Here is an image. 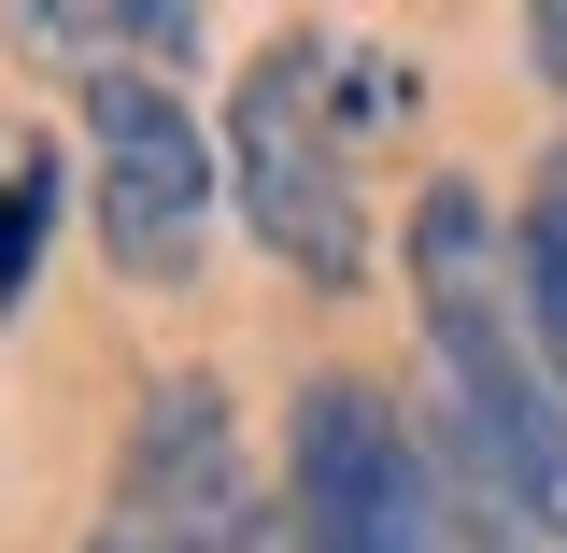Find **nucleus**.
<instances>
[{"instance_id":"nucleus-2","label":"nucleus","mask_w":567,"mask_h":553,"mask_svg":"<svg viewBox=\"0 0 567 553\" xmlns=\"http://www.w3.org/2000/svg\"><path fill=\"white\" fill-rule=\"evenodd\" d=\"M284 540L298 553H454V469L425 440L412 398L383 383H298V426H284Z\"/></svg>"},{"instance_id":"nucleus-4","label":"nucleus","mask_w":567,"mask_h":553,"mask_svg":"<svg viewBox=\"0 0 567 553\" xmlns=\"http://www.w3.org/2000/svg\"><path fill=\"white\" fill-rule=\"evenodd\" d=\"M270 496L241 483V426H227V383L213 369H171L128 426V469L100 496V540L85 553H256Z\"/></svg>"},{"instance_id":"nucleus-3","label":"nucleus","mask_w":567,"mask_h":553,"mask_svg":"<svg viewBox=\"0 0 567 553\" xmlns=\"http://www.w3.org/2000/svg\"><path fill=\"white\" fill-rule=\"evenodd\" d=\"M213 199H227V156L185 114V85L156 71H85V213H100V256L128 284H185L213 242Z\"/></svg>"},{"instance_id":"nucleus-6","label":"nucleus","mask_w":567,"mask_h":553,"mask_svg":"<svg viewBox=\"0 0 567 553\" xmlns=\"http://www.w3.org/2000/svg\"><path fill=\"white\" fill-rule=\"evenodd\" d=\"M58 227V156H14V185H0V313L29 298V242Z\"/></svg>"},{"instance_id":"nucleus-8","label":"nucleus","mask_w":567,"mask_h":553,"mask_svg":"<svg viewBox=\"0 0 567 553\" xmlns=\"http://www.w3.org/2000/svg\"><path fill=\"white\" fill-rule=\"evenodd\" d=\"M554 553H567V496H554Z\"/></svg>"},{"instance_id":"nucleus-1","label":"nucleus","mask_w":567,"mask_h":553,"mask_svg":"<svg viewBox=\"0 0 567 553\" xmlns=\"http://www.w3.org/2000/svg\"><path fill=\"white\" fill-rule=\"evenodd\" d=\"M227 199L241 227L270 242L298 284H354L383 270V242H369V199H354V142L327 114V43H270V58L227 85Z\"/></svg>"},{"instance_id":"nucleus-7","label":"nucleus","mask_w":567,"mask_h":553,"mask_svg":"<svg viewBox=\"0 0 567 553\" xmlns=\"http://www.w3.org/2000/svg\"><path fill=\"white\" fill-rule=\"evenodd\" d=\"M525 58H539V85L567 100V0H539V14H525Z\"/></svg>"},{"instance_id":"nucleus-5","label":"nucleus","mask_w":567,"mask_h":553,"mask_svg":"<svg viewBox=\"0 0 567 553\" xmlns=\"http://www.w3.org/2000/svg\"><path fill=\"white\" fill-rule=\"evenodd\" d=\"M511 256H525V313H539V341L567 369V142L525 171V213H511Z\"/></svg>"}]
</instances>
